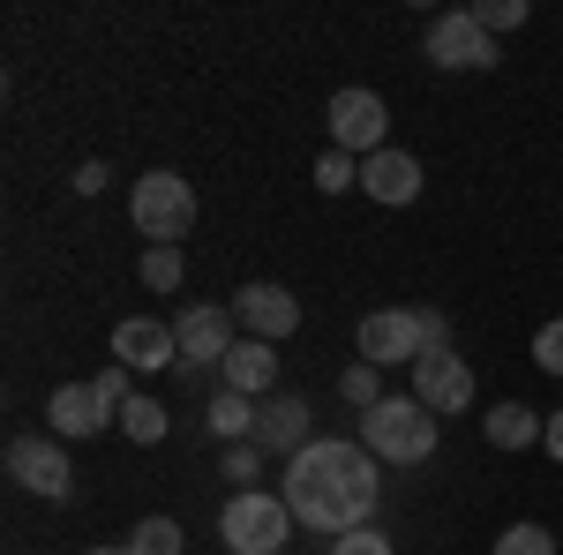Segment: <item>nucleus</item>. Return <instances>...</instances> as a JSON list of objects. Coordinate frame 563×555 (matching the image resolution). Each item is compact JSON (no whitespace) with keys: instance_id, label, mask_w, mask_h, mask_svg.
Returning <instances> with one entry per match:
<instances>
[{"instance_id":"33","label":"nucleus","mask_w":563,"mask_h":555,"mask_svg":"<svg viewBox=\"0 0 563 555\" xmlns=\"http://www.w3.org/2000/svg\"><path fill=\"white\" fill-rule=\"evenodd\" d=\"M84 555H129V548H84Z\"/></svg>"},{"instance_id":"32","label":"nucleus","mask_w":563,"mask_h":555,"mask_svg":"<svg viewBox=\"0 0 563 555\" xmlns=\"http://www.w3.org/2000/svg\"><path fill=\"white\" fill-rule=\"evenodd\" d=\"M541 443H549V458H563V413H549V428H541Z\"/></svg>"},{"instance_id":"15","label":"nucleus","mask_w":563,"mask_h":555,"mask_svg":"<svg viewBox=\"0 0 563 555\" xmlns=\"http://www.w3.org/2000/svg\"><path fill=\"white\" fill-rule=\"evenodd\" d=\"M218 376H225L218 390H241V398H256V406H263V398H278V345L241 338L225 360H218Z\"/></svg>"},{"instance_id":"6","label":"nucleus","mask_w":563,"mask_h":555,"mask_svg":"<svg viewBox=\"0 0 563 555\" xmlns=\"http://www.w3.org/2000/svg\"><path fill=\"white\" fill-rule=\"evenodd\" d=\"M8 473L31 496H45V503H68L76 496V466H68V443L60 435H15L8 443Z\"/></svg>"},{"instance_id":"23","label":"nucleus","mask_w":563,"mask_h":555,"mask_svg":"<svg viewBox=\"0 0 563 555\" xmlns=\"http://www.w3.org/2000/svg\"><path fill=\"white\" fill-rule=\"evenodd\" d=\"M316 188H323V196L361 188V158H353V151H323V158H316Z\"/></svg>"},{"instance_id":"24","label":"nucleus","mask_w":563,"mask_h":555,"mask_svg":"<svg viewBox=\"0 0 563 555\" xmlns=\"http://www.w3.org/2000/svg\"><path fill=\"white\" fill-rule=\"evenodd\" d=\"M180 278H188L180 248H143V286L151 293H180Z\"/></svg>"},{"instance_id":"4","label":"nucleus","mask_w":563,"mask_h":555,"mask_svg":"<svg viewBox=\"0 0 563 555\" xmlns=\"http://www.w3.org/2000/svg\"><path fill=\"white\" fill-rule=\"evenodd\" d=\"M129 218H135V233L151 241V248H180L188 241V225H196V188L180 180V173H143L135 180V196H129Z\"/></svg>"},{"instance_id":"31","label":"nucleus","mask_w":563,"mask_h":555,"mask_svg":"<svg viewBox=\"0 0 563 555\" xmlns=\"http://www.w3.org/2000/svg\"><path fill=\"white\" fill-rule=\"evenodd\" d=\"M106 180H113V166H98V158H90V166L76 173V180H68V188H76V196H98V188H106Z\"/></svg>"},{"instance_id":"26","label":"nucleus","mask_w":563,"mask_h":555,"mask_svg":"<svg viewBox=\"0 0 563 555\" xmlns=\"http://www.w3.org/2000/svg\"><path fill=\"white\" fill-rule=\"evenodd\" d=\"M474 15H481V31L496 38V31H519L526 23V0H474Z\"/></svg>"},{"instance_id":"18","label":"nucleus","mask_w":563,"mask_h":555,"mask_svg":"<svg viewBox=\"0 0 563 555\" xmlns=\"http://www.w3.org/2000/svg\"><path fill=\"white\" fill-rule=\"evenodd\" d=\"M211 435H218V443H249V435H256V398H241V390H211Z\"/></svg>"},{"instance_id":"13","label":"nucleus","mask_w":563,"mask_h":555,"mask_svg":"<svg viewBox=\"0 0 563 555\" xmlns=\"http://www.w3.org/2000/svg\"><path fill=\"white\" fill-rule=\"evenodd\" d=\"M361 196L368 203H390V211H406L413 196H421V158L413 151H376V158H361Z\"/></svg>"},{"instance_id":"1","label":"nucleus","mask_w":563,"mask_h":555,"mask_svg":"<svg viewBox=\"0 0 563 555\" xmlns=\"http://www.w3.org/2000/svg\"><path fill=\"white\" fill-rule=\"evenodd\" d=\"M376 496H384V480H376V451L368 443H346V435H316L301 458L286 466V511L294 525L308 533H361L368 518H376Z\"/></svg>"},{"instance_id":"9","label":"nucleus","mask_w":563,"mask_h":555,"mask_svg":"<svg viewBox=\"0 0 563 555\" xmlns=\"http://www.w3.org/2000/svg\"><path fill=\"white\" fill-rule=\"evenodd\" d=\"M429 60H435V68H496L504 53H496V38L481 31L474 8H451V15H435V23H429Z\"/></svg>"},{"instance_id":"17","label":"nucleus","mask_w":563,"mask_h":555,"mask_svg":"<svg viewBox=\"0 0 563 555\" xmlns=\"http://www.w3.org/2000/svg\"><path fill=\"white\" fill-rule=\"evenodd\" d=\"M541 428H549V413H533V406H519V398H504V406H488L481 435H488L496 451H526V443H541Z\"/></svg>"},{"instance_id":"21","label":"nucleus","mask_w":563,"mask_h":555,"mask_svg":"<svg viewBox=\"0 0 563 555\" xmlns=\"http://www.w3.org/2000/svg\"><path fill=\"white\" fill-rule=\"evenodd\" d=\"M121 435H129V443H166V406H158V398H129Z\"/></svg>"},{"instance_id":"12","label":"nucleus","mask_w":563,"mask_h":555,"mask_svg":"<svg viewBox=\"0 0 563 555\" xmlns=\"http://www.w3.org/2000/svg\"><path fill=\"white\" fill-rule=\"evenodd\" d=\"M233 331H241V323H233V308H211V300H203V308H180V323H174L180 368H218V360L241 345Z\"/></svg>"},{"instance_id":"27","label":"nucleus","mask_w":563,"mask_h":555,"mask_svg":"<svg viewBox=\"0 0 563 555\" xmlns=\"http://www.w3.org/2000/svg\"><path fill=\"white\" fill-rule=\"evenodd\" d=\"M331 555H398V548H390L384 525H361V533H339V541H331Z\"/></svg>"},{"instance_id":"20","label":"nucleus","mask_w":563,"mask_h":555,"mask_svg":"<svg viewBox=\"0 0 563 555\" xmlns=\"http://www.w3.org/2000/svg\"><path fill=\"white\" fill-rule=\"evenodd\" d=\"M339 390H346V406H353V413H376V406H384V368L353 360L346 376H339Z\"/></svg>"},{"instance_id":"7","label":"nucleus","mask_w":563,"mask_h":555,"mask_svg":"<svg viewBox=\"0 0 563 555\" xmlns=\"http://www.w3.org/2000/svg\"><path fill=\"white\" fill-rule=\"evenodd\" d=\"M233 323H241V338L278 345V338H294V331H301V300L286 293V286H271V278H256V286H241V293H233Z\"/></svg>"},{"instance_id":"11","label":"nucleus","mask_w":563,"mask_h":555,"mask_svg":"<svg viewBox=\"0 0 563 555\" xmlns=\"http://www.w3.org/2000/svg\"><path fill=\"white\" fill-rule=\"evenodd\" d=\"M413 398L429 406L435 421H443V413H466V406H474V368H466V353H421V360H413Z\"/></svg>"},{"instance_id":"8","label":"nucleus","mask_w":563,"mask_h":555,"mask_svg":"<svg viewBox=\"0 0 563 555\" xmlns=\"http://www.w3.org/2000/svg\"><path fill=\"white\" fill-rule=\"evenodd\" d=\"M308 421H316V413H308L301 390H278V398H263V406H256V435H249V443H256L263 458H286V466H294L308 443H316Z\"/></svg>"},{"instance_id":"19","label":"nucleus","mask_w":563,"mask_h":555,"mask_svg":"<svg viewBox=\"0 0 563 555\" xmlns=\"http://www.w3.org/2000/svg\"><path fill=\"white\" fill-rule=\"evenodd\" d=\"M135 368H121V360H106L98 376H90V390H98V406H106V421H121L129 413V398H135V384H129Z\"/></svg>"},{"instance_id":"2","label":"nucleus","mask_w":563,"mask_h":555,"mask_svg":"<svg viewBox=\"0 0 563 555\" xmlns=\"http://www.w3.org/2000/svg\"><path fill=\"white\" fill-rule=\"evenodd\" d=\"M361 443L376 451V466H421V458H435V413L413 390L384 398L376 413H361Z\"/></svg>"},{"instance_id":"16","label":"nucleus","mask_w":563,"mask_h":555,"mask_svg":"<svg viewBox=\"0 0 563 555\" xmlns=\"http://www.w3.org/2000/svg\"><path fill=\"white\" fill-rule=\"evenodd\" d=\"M45 428L60 435V443H76V435H98L106 428V406H98V390L90 384H60L45 398Z\"/></svg>"},{"instance_id":"5","label":"nucleus","mask_w":563,"mask_h":555,"mask_svg":"<svg viewBox=\"0 0 563 555\" xmlns=\"http://www.w3.org/2000/svg\"><path fill=\"white\" fill-rule=\"evenodd\" d=\"M331 151H353V158H376V151H390V113L376 90L346 84L339 98H331Z\"/></svg>"},{"instance_id":"28","label":"nucleus","mask_w":563,"mask_h":555,"mask_svg":"<svg viewBox=\"0 0 563 555\" xmlns=\"http://www.w3.org/2000/svg\"><path fill=\"white\" fill-rule=\"evenodd\" d=\"M413 323H421V353H459V345H451V315H443V308H413Z\"/></svg>"},{"instance_id":"3","label":"nucleus","mask_w":563,"mask_h":555,"mask_svg":"<svg viewBox=\"0 0 563 555\" xmlns=\"http://www.w3.org/2000/svg\"><path fill=\"white\" fill-rule=\"evenodd\" d=\"M218 541H225L233 555H278L286 541H294L286 496H271V488H233L225 511H218Z\"/></svg>"},{"instance_id":"22","label":"nucleus","mask_w":563,"mask_h":555,"mask_svg":"<svg viewBox=\"0 0 563 555\" xmlns=\"http://www.w3.org/2000/svg\"><path fill=\"white\" fill-rule=\"evenodd\" d=\"M121 548H129V555H180V525H174V518H143Z\"/></svg>"},{"instance_id":"25","label":"nucleus","mask_w":563,"mask_h":555,"mask_svg":"<svg viewBox=\"0 0 563 555\" xmlns=\"http://www.w3.org/2000/svg\"><path fill=\"white\" fill-rule=\"evenodd\" d=\"M488 555H556V541H549V525H511Z\"/></svg>"},{"instance_id":"14","label":"nucleus","mask_w":563,"mask_h":555,"mask_svg":"<svg viewBox=\"0 0 563 555\" xmlns=\"http://www.w3.org/2000/svg\"><path fill=\"white\" fill-rule=\"evenodd\" d=\"M113 360H121V368H166V360H180L174 323H158V315H121V323H113Z\"/></svg>"},{"instance_id":"29","label":"nucleus","mask_w":563,"mask_h":555,"mask_svg":"<svg viewBox=\"0 0 563 555\" xmlns=\"http://www.w3.org/2000/svg\"><path fill=\"white\" fill-rule=\"evenodd\" d=\"M256 473H263V451H256V443H225V480H241V488H249Z\"/></svg>"},{"instance_id":"30","label":"nucleus","mask_w":563,"mask_h":555,"mask_svg":"<svg viewBox=\"0 0 563 555\" xmlns=\"http://www.w3.org/2000/svg\"><path fill=\"white\" fill-rule=\"evenodd\" d=\"M533 360H541L549 376H563V315H556V323H541V338H533Z\"/></svg>"},{"instance_id":"10","label":"nucleus","mask_w":563,"mask_h":555,"mask_svg":"<svg viewBox=\"0 0 563 555\" xmlns=\"http://www.w3.org/2000/svg\"><path fill=\"white\" fill-rule=\"evenodd\" d=\"M361 360L368 368H413L421 360V323H413V308H376V315H361Z\"/></svg>"}]
</instances>
